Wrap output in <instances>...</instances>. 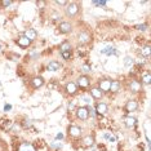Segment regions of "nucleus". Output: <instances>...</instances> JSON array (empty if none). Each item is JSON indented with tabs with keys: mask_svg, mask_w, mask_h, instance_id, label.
Returning a JSON list of instances; mask_svg holds the SVG:
<instances>
[{
	"mask_svg": "<svg viewBox=\"0 0 151 151\" xmlns=\"http://www.w3.org/2000/svg\"><path fill=\"white\" fill-rule=\"evenodd\" d=\"M79 11H80V6H79L78 3H68L66 5V8H65V14H66L68 18H74L75 16H78Z\"/></svg>",
	"mask_w": 151,
	"mask_h": 151,
	"instance_id": "1",
	"label": "nucleus"
},
{
	"mask_svg": "<svg viewBox=\"0 0 151 151\" xmlns=\"http://www.w3.org/2000/svg\"><path fill=\"white\" fill-rule=\"evenodd\" d=\"M67 132H68V136L70 137H73V138H78V137L81 136L83 130H81V128L80 127H78V125H70L68 127V129H67Z\"/></svg>",
	"mask_w": 151,
	"mask_h": 151,
	"instance_id": "2",
	"label": "nucleus"
},
{
	"mask_svg": "<svg viewBox=\"0 0 151 151\" xmlns=\"http://www.w3.org/2000/svg\"><path fill=\"white\" fill-rule=\"evenodd\" d=\"M76 116H78V119H80V120H87L89 118L88 107H85V106H80V107H78L76 109Z\"/></svg>",
	"mask_w": 151,
	"mask_h": 151,
	"instance_id": "3",
	"label": "nucleus"
},
{
	"mask_svg": "<svg viewBox=\"0 0 151 151\" xmlns=\"http://www.w3.org/2000/svg\"><path fill=\"white\" fill-rule=\"evenodd\" d=\"M110 85H111V80H109V79H101L98 81V89L102 93L110 92Z\"/></svg>",
	"mask_w": 151,
	"mask_h": 151,
	"instance_id": "4",
	"label": "nucleus"
},
{
	"mask_svg": "<svg viewBox=\"0 0 151 151\" xmlns=\"http://www.w3.org/2000/svg\"><path fill=\"white\" fill-rule=\"evenodd\" d=\"M91 39H92L91 34L87 32V31H80L78 34V42L80 44H88L91 42Z\"/></svg>",
	"mask_w": 151,
	"mask_h": 151,
	"instance_id": "5",
	"label": "nucleus"
},
{
	"mask_svg": "<svg viewBox=\"0 0 151 151\" xmlns=\"http://www.w3.org/2000/svg\"><path fill=\"white\" fill-rule=\"evenodd\" d=\"M58 31L60 34H68L73 31V25H71L70 22H61L60 25H58Z\"/></svg>",
	"mask_w": 151,
	"mask_h": 151,
	"instance_id": "6",
	"label": "nucleus"
},
{
	"mask_svg": "<svg viewBox=\"0 0 151 151\" xmlns=\"http://www.w3.org/2000/svg\"><path fill=\"white\" fill-rule=\"evenodd\" d=\"M78 83L76 85L78 87H80V88H88L89 87V83H91V80H89V78L87 76V75H81V76H79L78 78Z\"/></svg>",
	"mask_w": 151,
	"mask_h": 151,
	"instance_id": "7",
	"label": "nucleus"
},
{
	"mask_svg": "<svg viewBox=\"0 0 151 151\" xmlns=\"http://www.w3.org/2000/svg\"><path fill=\"white\" fill-rule=\"evenodd\" d=\"M109 111V106L105 104V102H98L97 105H96V112H97L98 115H106Z\"/></svg>",
	"mask_w": 151,
	"mask_h": 151,
	"instance_id": "8",
	"label": "nucleus"
},
{
	"mask_svg": "<svg viewBox=\"0 0 151 151\" xmlns=\"http://www.w3.org/2000/svg\"><path fill=\"white\" fill-rule=\"evenodd\" d=\"M138 109V102L136 99H129L125 104V111L127 112H134L136 110Z\"/></svg>",
	"mask_w": 151,
	"mask_h": 151,
	"instance_id": "9",
	"label": "nucleus"
},
{
	"mask_svg": "<svg viewBox=\"0 0 151 151\" xmlns=\"http://www.w3.org/2000/svg\"><path fill=\"white\" fill-rule=\"evenodd\" d=\"M65 89H66V93L70 94V96H74L78 93V85L73 83V81H70V83L66 84V87H65Z\"/></svg>",
	"mask_w": 151,
	"mask_h": 151,
	"instance_id": "10",
	"label": "nucleus"
},
{
	"mask_svg": "<svg viewBox=\"0 0 151 151\" xmlns=\"http://www.w3.org/2000/svg\"><path fill=\"white\" fill-rule=\"evenodd\" d=\"M31 43H32V42H30V40L27 39L25 35H21V36L18 37V39H17V44H18V45L21 47V48H27V47H30V45H31Z\"/></svg>",
	"mask_w": 151,
	"mask_h": 151,
	"instance_id": "11",
	"label": "nucleus"
},
{
	"mask_svg": "<svg viewBox=\"0 0 151 151\" xmlns=\"http://www.w3.org/2000/svg\"><path fill=\"white\" fill-rule=\"evenodd\" d=\"M141 87H142L141 83H139V81H137V80H134V79H132V80L129 81V89H130V92H133V93L139 92Z\"/></svg>",
	"mask_w": 151,
	"mask_h": 151,
	"instance_id": "12",
	"label": "nucleus"
},
{
	"mask_svg": "<svg viewBox=\"0 0 151 151\" xmlns=\"http://www.w3.org/2000/svg\"><path fill=\"white\" fill-rule=\"evenodd\" d=\"M81 143H83L84 147H92L94 145V137L93 136H85L83 139H81Z\"/></svg>",
	"mask_w": 151,
	"mask_h": 151,
	"instance_id": "13",
	"label": "nucleus"
},
{
	"mask_svg": "<svg viewBox=\"0 0 151 151\" xmlns=\"http://www.w3.org/2000/svg\"><path fill=\"white\" fill-rule=\"evenodd\" d=\"M123 120H124V124L127 128H134L137 124V120L134 118H132V116H125Z\"/></svg>",
	"mask_w": 151,
	"mask_h": 151,
	"instance_id": "14",
	"label": "nucleus"
},
{
	"mask_svg": "<svg viewBox=\"0 0 151 151\" xmlns=\"http://www.w3.org/2000/svg\"><path fill=\"white\" fill-rule=\"evenodd\" d=\"M31 85L34 88H40V87H43L44 85V79L42 76H35L31 80Z\"/></svg>",
	"mask_w": 151,
	"mask_h": 151,
	"instance_id": "15",
	"label": "nucleus"
},
{
	"mask_svg": "<svg viewBox=\"0 0 151 151\" xmlns=\"http://www.w3.org/2000/svg\"><path fill=\"white\" fill-rule=\"evenodd\" d=\"M25 36L30 40V42H32V40H35L37 37V32L34 29H29V30H26L25 31Z\"/></svg>",
	"mask_w": 151,
	"mask_h": 151,
	"instance_id": "16",
	"label": "nucleus"
},
{
	"mask_svg": "<svg viewBox=\"0 0 151 151\" xmlns=\"http://www.w3.org/2000/svg\"><path fill=\"white\" fill-rule=\"evenodd\" d=\"M18 151H36V150H35V147H34L31 143L23 142V143H21V145H19Z\"/></svg>",
	"mask_w": 151,
	"mask_h": 151,
	"instance_id": "17",
	"label": "nucleus"
},
{
	"mask_svg": "<svg viewBox=\"0 0 151 151\" xmlns=\"http://www.w3.org/2000/svg\"><path fill=\"white\" fill-rule=\"evenodd\" d=\"M47 68L49 71H58L61 68V63L58 62V61H50V62L48 63Z\"/></svg>",
	"mask_w": 151,
	"mask_h": 151,
	"instance_id": "18",
	"label": "nucleus"
},
{
	"mask_svg": "<svg viewBox=\"0 0 151 151\" xmlns=\"http://www.w3.org/2000/svg\"><path fill=\"white\" fill-rule=\"evenodd\" d=\"M91 96L96 99H101L102 97H104V93H102L98 88H92L91 89Z\"/></svg>",
	"mask_w": 151,
	"mask_h": 151,
	"instance_id": "19",
	"label": "nucleus"
},
{
	"mask_svg": "<svg viewBox=\"0 0 151 151\" xmlns=\"http://www.w3.org/2000/svg\"><path fill=\"white\" fill-rule=\"evenodd\" d=\"M120 89V81L119 80H111V85H110V92L116 93Z\"/></svg>",
	"mask_w": 151,
	"mask_h": 151,
	"instance_id": "20",
	"label": "nucleus"
},
{
	"mask_svg": "<svg viewBox=\"0 0 151 151\" xmlns=\"http://www.w3.org/2000/svg\"><path fill=\"white\" fill-rule=\"evenodd\" d=\"M60 52L63 53V52H71V44L70 42H63L62 44L60 45Z\"/></svg>",
	"mask_w": 151,
	"mask_h": 151,
	"instance_id": "21",
	"label": "nucleus"
},
{
	"mask_svg": "<svg viewBox=\"0 0 151 151\" xmlns=\"http://www.w3.org/2000/svg\"><path fill=\"white\" fill-rule=\"evenodd\" d=\"M141 81H142V84H145V85H149L150 84V81H151V76H150V73L147 71V73H145L141 76Z\"/></svg>",
	"mask_w": 151,
	"mask_h": 151,
	"instance_id": "22",
	"label": "nucleus"
},
{
	"mask_svg": "<svg viewBox=\"0 0 151 151\" xmlns=\"http://www.w3.org/2000/svg\"><path fill=\"white\" fill-rule=\"evenodd\" d=\"M134 65V60H133L132 57H125L124 58V66L125 67H130Z\"/></svg>",
	"mask_w": 151,
	"mask_h": 151,
	"instance_id": "23",
	"label": "nucleus"
},
{
	"mask_svg": "<svg viewBox=\"0 0 151 151\" xmlns=\"http://www.w3.org/2000/svg\"><path fill=\"white\" fill-rule=\"evenodd\" d=\"M49 147L52 150H58V149H61V147H62V143L58 142V141H53V142L49 145Z\"/></svg>",
	"mask_w": 151,
	"mask_h": 151,
	"instance_id": "24",
	"label": "nucleus"
},
{
	"mask_svg": "<svg viewBox=\"0 0 151 151\" xmlns=\"http://www.w3.org/2000/svg\"><path fill=\"white\" fill-rule=\"evenodd\" d=\"M150 50H151L150 45H146L145 48H142V50H141V54H142L143 57H150Z\"/></svg>",
	"mask_w": 151,
	"mask_h": 151,
	"instance_id": "25",
	"label": "nucleus"
},
{
	"mask_svg": "<svg viewBox=\"0 0 151 151\" xmlns=\"http://www.w3.org/2000/svg\"><path fill=\"white\" fill-rule=\"evenodd\" d=\"M80 70L83 71L84 74H89V73H91V71H92V67H91V65H87V63H84V65H81Z\"/></svg>",
	"mask_w": 151,
	"mask_h": 151,
	"instance_id": "26",
	"label": "nucleus"
},
{
	"mask_svg": "<svg viewBox=\"0 0 151 151\" xmlns=\"http://www.w3.org/2000/svg\"><path fill=\"white\" fill-rule=\"evenodd\" d=\"M101 53H104V54H115V48H111V47H109V48H106V49L104 50H101Z\"/></svg>",
	"mask_w": 151,
	"mask_h": 151,
	"instance_id": "27",
	"label": "nucleus"
},
{
	"mask_svg": "<svg viewBox=\"0 0 151 151\" xmlns=\"http://www.w3.org/2000/svg\"><path fill=\"white\" fill-rule=\"evenodd\" d=\"M104 137H105V138L109 141V142H115V141H116L115 136H114V134H111V133H105Z\"/></svg>",
	"mask_w": 151,
	"mask_h": 151,
	"instance_id": "28",
	"label": "nucleus"
},
{
	"mask_svg": "<svg viewBox=\"0 0 151 151\" xmlns=\"http://www.w3.org/2000/svg\"><path fill=\"white\" fill-rule=\"evenodd\" d=\"M11 4H12L11 0H4V1H0V6H1V8H8Z\"/></svg>",
	"mask_w": 151,
	"mask_h": 151,
	"instance_id": "29",
	"label": "nucleus"
},
{
	"mask_svg": "<svg viewBox=\"0 0 151 151\" xmlns=\"http://www.w3.org/2000/svg\"><path fill=\"white\" fill-rule=\"evenodd\" d=\"M136 29H137V30H139V31H146L147 25H146V23H143V25H137V26H136Z\"/></svg>",
	"mask_w": 151,
	"mask_h": 151,
	"instance_id": "30",
	"label": "nucleus"
},
{
	"mask_svg": "<svg viewBox=\"0 0 151 151\" xmlns=\"http://www.w3.org/2000/svg\"><path fill=\"white\" fill-rule=\"evenodd\" d=\"M61 56H62L63 60H70L71 58V52H63V53H61Z\"/></svg>",
	"mask_w": 151,
	"mask_h": 151,
	"instance_id": "31",
	"label": "nucleus"
},
{
	"mask_svg": "<svg viewBox=\"0 0 151 151\" xmlns=\"http://www.w3.org/2000/svg\"><path fill=\"white\" fill-rule=\"evenodd\" d=\"M80 101H83L84 104H87V105H91V98H89V97H85V96H81V97H80Z\"/></svg>",
	"mask_w": 151,
	"mask_h": 151,
	"instance_id": "32",
	"label": "nucleus"
},
{
	"mask_svg": "<svg viewBox=\"0 0 151 151\" xmlns=\"http://www.w3.org/2000/svg\"><path fill=\"white\" fill-rule=\"evenodd\" d=\"M31 120H29V119H25L23 120V123H22V127H25V128H27V127H31Z\"/></svg>",
	"mask_w": 151,
	"mask_h": 151,
	"instance_id": "33",
	"label": "nucleus"
},
{
	"mask_svg": "<svg viewBox=\"0 0 151 151\" xmlns=\"http://www.w3.org/2000/svg\"><path fill=\"white\" fill-rule=\"evenodd\" d=\"M56 4H57V5H67L68 1H60V0H57Z\"/></svg>",
	"mask_w": 151,
	"mask_h": 151,
	"instance_id": "34",
	"label": "nucleus"
},
{
	"mask_svg": "<svg viewBox=\"0 0 151 151\" xmlns=\"http://www.w3.org/2000/svg\"><path fill=\"white\" fill-rule=\"evenodd\" d=\"M63 138V134H62V133H58V134L56 136V139L57 141H60V139H62Z\"/></svg>",
	"mask_w": 151,
	"mask_h": 151,
	"instance_id": "35",
	"label": "nucleus"
},
{
	"mask_svg": "<svg viewBox=\"0 0 151 151\" xmlns=\"http://www.w3.org/2000/svg\"><path fill=\"white\" fill-rule=\"evenodd\" d=\"M11 109H12L11 105H5V106H4V111H9Z\"/></svg>",
	"mask_w": 151,
	"mask_h": 151,
	"instance_id": "36",
	"label": "nucleus"
},
{
	"mask_svg": "<svg viewBox=\"0 0 151 151\" xmlns=\"http://www.w3.org/2000/svg\"><path fill=\"white\" fill-rule=\"evenodd\" d=\"M0 49H1V45H0Z\"/></svg>",
	"mask_w": 151,
	"mask_h": 151,
	"instance_id": "37",
	"label": "nucleus"
}]
</instances>
